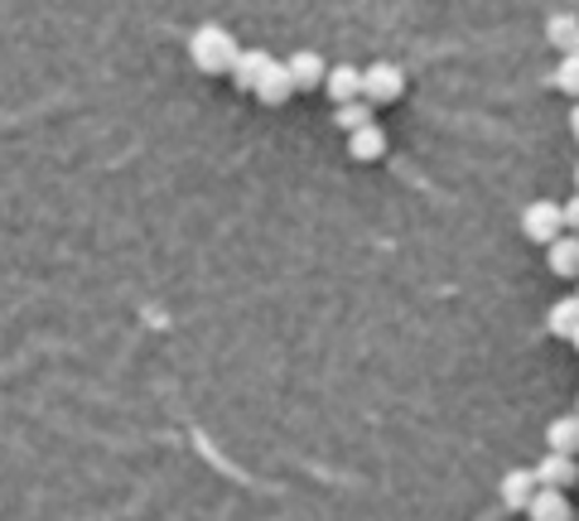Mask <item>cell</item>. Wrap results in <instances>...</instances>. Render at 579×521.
Segmentation results:
<instances>
[{"mask_svg":"<svg viewBox=\"0 0 579 521\" xmlns=\"http://www.w3.org/2000/svg\"><path fill=\"white\" fill-rule=\"evenodd\" d=\"M188 54H194V68H204V73H232V63H237V40H232V30H222V24H204V30H194V40H188Z\"/></svg>","mask_w":579,"mask_h":521,"instance_id":"6da1fadb","label":"cell"},{"mask_svg":"<svg viewBox=\"0 0 579 521\" xmlns=\"http://www.w3.org/2000/svg\"><path fill=\"white\" fill-rule=\"evenodd\" d=\"M560 227H565V208H556V203L536 198V203H526V208H522V232H526V241H540V247H550V241L560 237Z\"/></svg>","mask_w":579,"mask_h":521,"instance_id":"7a4b0ae2","label":"cell"},{"mask_svg":"<svg viewBox=\"0 0 579 521\" xmlns=\"http://www.w3.org/2000/svg\"><path fill=\"white\" fill-rule=\"evenodd\" d=\"M401 93H406V78H401L396 63H372V68H362V97H368L372 107H392Z\"/></svg>","mask_w":579,"mask_h":521,"instance_id":"3957f363","label":"cell"},{"mask_svg":"<svg viewBox=\"0 0 579 521\" xmlns=\"http://www.w3.org/2000/svg\"><path fill=\"white\" fill-rule=\"evenodd\" d=\"M348 155H352V160H362V164L382 160V155H386V131H382L376 121L352 126V131H348Z\"/></svg>","mask_w":579,"mask_h":521,"instance_id":"277c9868","label":"cell"},{"mask_svg":"<svg viewBox=\"0 0 579 521\" xmlns=\"http://www.w3.org/2000/svg\"><path fill=\"white\" fill-rule=\"evenodd\" d=\"M271 54L266 48H242V54H237V63H232V83L242 87V93H256V83L266 78V68H271Z\"/></svg>","mask_w":579,"mask_h":521,"instance_id":"5b68a950","label":"cell"},{"mask_svg":"<svg viewBox=\"0 0 579 521\" xmlns=\"http://www.w3.org/2000/svg\"><path fill=\"white\" fill-rule=\"evenodd\" d=\"M285 68H290V78H295V93H309V87H319V83H324L329 63H324L319 54H309V48H299V54H290V58H285Z\"/></svg>","mask_w":579,"mask_h":521,"instance_id":"8992f818","label":"cell"},{"mask_svg":"<svg viewBox=\"0 0 579 521\" xmlns=\"http://www.w3.org/2000/svg\"><path fill=\"white\" fill-rule=\"evenodd\" d=\"M536 488H540L536 468H512V474L502 478V507H517V512H526V502L536 498Z\"/></svg>","mask_w":579,"mask_h":521,"instance_id":"52a82bcc","label":"cell"},{"mask_svg":"<svg viewBox=\"0 0 579 521\" xmlns=\"http://www.w3.org/2000/svg\"><path fill=\"white\" fill-rule=\"evenodd\" d=\"M256 97L266 101V107H285V101L295 97V78H290V68H285V63H271V68H266V78L256 83Z\"/></svg>","mask_w":579,"mask_h":521,"instance_id":"ba28073f","label":"cell"},{"mask_svg":"<svg viewBox=\"0 0 579 521\" xmlns=\"http://www.w3.org/2000/svg\"><path fill=\"white\" fill-rule=\"evenodd\" d=\"M536 478H540V488H570L575 482V459L570 454H556L550 449V459H540V468H536Z\"/></svg>","mask_w":579,"mask_h":521,"instance_id":"9c48e42d","label":"cell"},{"mask_svg":"<svg viewBox=\"0 0 579 521\" xmlns=\"http://www.w3.org/2000/svg\"><path fill=\"white\" fill-rule=\"evenodd\" d=\"M324 87H329L334 107H338V101L362 97V68H329V73H324Z\"/></svg>","mask_w":579,"mask_h":521,"instance_id":"30bf717a","label":"cell"},{"mask_svg":"<svg viewBox=\"0 0 579 521\" xmlns=\"http://www.w3.org/2000/svg\"><path fill=\"white\" fill-rule=\"evenodd\" d=\"M546 40L556 44L560 54H575V48H579V15H570V10L550 15V24H546Z\"/></svg>","mask_w":579,"mask_h":521,"instance_id":"8fae6325","label":"cell"},{"mask_svg":"<svg viewBox=\"0 0 579 521\" xmlns=\"http://www.w3.org/2000/svg\"><path fill=\"white\" fill-rule=\"evenodd\" d=\"M526 512H532L536 521H565L570 517V502L560 498V488H536V498L526 502Z\"/></svg>","mask_w":579,"mask_h":521,"instance_id":"7c38bea8","label":"cell"},{"mask_svg":"<svg viewBox=\"0 0 579 521\" xmlns=\"http://www.w3.org/2000/svg\"><path fill=\"white\" fill-rule=\"evenodd\" d=\"M550 271H556L560 281L579 275V241L575 237H556V241H550Z\"/></svg>","mask_w":579,"mask_h":521,"instance_id":"4fadbf2b","label":"cell"},{"mask_svg":"<svg viewBox=\"0 0 579 521\" xmlns=\"http://www.w3.org/2000/svg\"><path fill=\"white\" fill-rule=\"evenodd\" d=\"M550 334L565 343H579V300H560L556 310H550Z\"/></svg>","mask_w":579,"mask_h":521,"instance_id":"5bb4252c","label":"cell"},{"mask_svg":"<svg viewBox=\"0 0 579 521\" xmlns=\"http://www.w3.org/2000/svg\"><path fill=\"white\" fill-rule=\"evenodd\" d=\"M546 439H550V449L556 454H575L579 449V415H560Z\"/></svg>","mask_w":579,"mask_h":521,"instance_id":"9a60e30c","label":"cell"},{"mask_svg":"<svg viewBox=\"0 0 579 521\" xmlns=\"http://www.w3.org/2000/svg\"><path fill=\"white\" fill-rule=\"evenodd\" d=\"M372 101L368 97H352V101H338V111H334V117H338V126H343V131H352V126H362V121H372Z\"/></svg>","mask_w":579,"mask_h":521,"instance_id":"2e32d148","label":"cell"},{"mask_svg":"<svg viewBox=\"0 0 579 521\" xmlns=\"http://www.w3.org/2000/svg\"><path fill=\"white\" fill-rule=\"evenodd\" d=\"M556 87H560V93H570V97H579V48L560 58V68H556Z\"/></svg>","mask_w":579,"mask_h":521,"instance_id":"e0dca14e","label":"cell"}]
</instances>
